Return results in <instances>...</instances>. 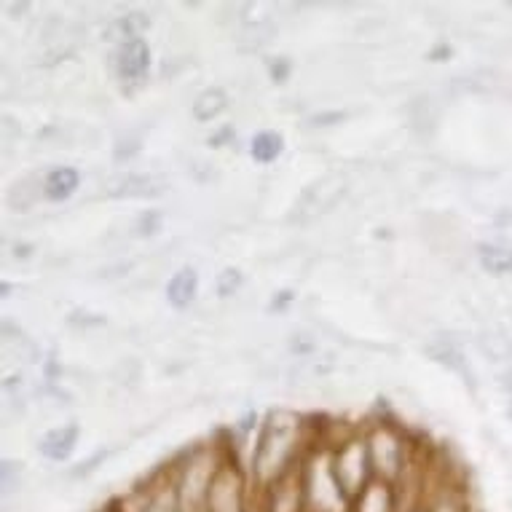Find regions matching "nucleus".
I'll return each mask as SVG.
<instances>
[{"label":"nucleus","instance_id":"nucleus-1","mask_svg":"<svg viewBox=\"0 0 512 512\" xmlns=\"http://www.w3.org/2000/svg\"><path fill=\"white\" fill-rule=\"evenodd\" d=\"M295 429H298V416L293 413L277 411L269 416V429L255 454V467L266 480H279L287 472V464L293 459Z\"/></svg>","mask_w":512,"mask_h":512},{"label":"nucleus","instance_id":"nucleus-2","mask_svg":"<svg viewBox=\"0 0 512 512\" xmlns=\"http://www.w3.org/2000/svg\"><path fill=\"white\" fill-rule=\"evenodd\" d=\"M365 470H368V456H365L362 443L357 440L346 443L333 462V475H336L344 496H360L368 488L365 486Z\"/></svg>","mask_w":512,"mask_h":512},{"label":"nucleus","instance_id":"nucleus-3","mask_svg":"<svg viewBox=\"0 0 512 512\" xmlns=\"http://www.w3.org/2000/svg\"><path fill=\"white\" fill-rule=\"evenodd\" d=\"M148 43L143 38H129L118 46L116 68L124 81H140L148 73Z\"/></svg>","mask_w":512,"mask_h":512},{"label":"nucleus","instance_id":"nucleus-4","mask_svg":"<svg viewBox=\"0 0 512 512\" xmlns=\"http://www.w3.org/2000/svg\"><path fill=\"white\" fill-rule=\"evenodd\" d=\"M207 512H239V475L234 470H218L207 496Z\"/></svg>","mask_w":512,"mask_h":512},{"label":"nucleus","instance_id":"nucleus-5","mask_svg":"<svg viewBox=\"0 0 512 512\" xmlns=\"http://www.w3.org/2000/svg\"><path fill=\"white\" fill-rule=\"evenodd\" d=\"M370 451H373V459H376V470L384 475V478H395L397 470H400V445L392 437V432H378L373 437V445H370Z\"/></svg>","mask_w":512,"mask_h":512},{"label":"nucleus","instance_id":"nucleus-6","mask_svg":"<svg viewBox=\"0 0 512 512\" xmlns=\"http://www.w3.org/2000/svg\"><path fill=\"white\" fill-rule=\"evenodd\" d=\"M78 424H68V427H57L51 429L49 435L41 440V454L54 459V462H62V459H68L73 454V445L78 440Z\"/></svg>","mask_w":512,"mask_h":512},{"label":"nucleus","instance_id":"nucleus-7","mask_svg":"<svg viewBox=\"0 0 512 512\" xmlns=\"http://www.w3.org/2000/svg\"><path fill=\"white\" fill-rule=\"evenodd\" d=\"M196 290H199V277H196L194 269H180L175 277L169 279L167 285V301L175 306V309H188L196 298Z\"/></svg>","mask_w":512,"mask_h":512},{"label":"nucleus","instance_id":"nucleus-8","mask_svg":"<svg viewBox=\"0 0 512 512\" xmlns=\"http://www.w3.org/2000/svg\"><path fill=\"white\" fill-rule=\"evenodd\" d=\"M78 172L73 167H57L51 169L46 180H43V194L54 199V202H62V199H68L73 191L78 188Z\"/></svg>","mask_w":512,"mask_h":512},{"label":"nucleus","instance_id":"nucleus-9","mask_svg":"<svg viewBox=\"0 0 512 512\" xmlns=\"http://www.w3.org/2000/svg\"><path fill=\"white\" fill-rule=\"evenodd\" d=\"M282 148H285V140L279 132H261V135L252 137L250 153L258 164H271L282 153Z\"/></svg>","mask_w":512,"mask_h":512},{"label":"nucleus","instance_id":"nucleus-10","mask_svg":"<svg viewBox=\"0 0 512 512\" xmlns=\"http://www.w3.org/2000/svg\"><path fill=\"white\" fill-rule=\"evenodd\" d=\"M357 499H360L357 512H392V496H389L387 483H370Z\"/></svg>","mask_w":512,"mask_h":512},{"label":"nucleus","instance_id":"nucleus-11","mask_svg":"<svg viewBox=\"0 0 512 512\" xmlns=\"http://www.w3.org/2000/svg\"><path fill=\"white\" fill-rule=\"evenodd\" d=\"M228 105V97L223 89H207L196 97L194 102V118L196 121H212V118L223 113Z\"/></svg>","mask_w":512,"mask_h":512},{"label":"nucleus","instance_id":"nucleus-12","mask_svg":"<svg viewBox=\"0 0 512 512\" xmlns=\"http://www.w3.org/2000/svg\"><path fill=\"white\" fill-rule=\"evenodd\" d=\"M480 263L488 274H510L512 271V250L499 244H483L480 247Z\"/></svg>","mask_w":512,"mask_h":512},{"label":"nucleus","instance_id":"nucleus-13","mask_svg":"<svg viewBox=\"0 0 512 512\" xmlns=\"http://www.w3.org/2000/svg\"><path fill=\"white\" fill-rule=\"evenodd\" d=\"M38 194H41V180L25 177V180H19V183L9 191V204L11 207H17L19 212H25L33 207Z\"/></svg>","mask_w":512,"mask_h":512},{"label":"nucleus","instance_id":"nucleus-14","mask_svg":"<svg viewBox=\"0 0 512 512\" xmlns=\"http://www.w3.org/2000/svg\"><path fill=\"white\" fill-rule=\"evenodd\" d=\"M239 285H242V274L236 269H226L218 279V295L220 298H228V295H234L239 290Z\"/></svg>","mask_w":512,"mask_h":512},{"label":"nucleus","instance_id":"nucleus-15","mask_svg":"<svg viewBox=\"0 0 512 512\" xmlns=\"http://www.w3.org/2000/svg\"><path fill=\"white\" fill-rule=\"evenodd\" d=\"M159 223H161L159 212H145L143 218H140V226H137V231H140V234H153V231L159 228Z\"/></svg>","mask_w":512,"mask_h":512}]
</instances>
